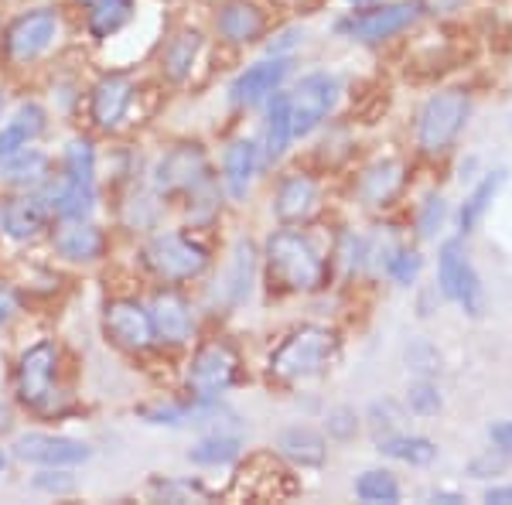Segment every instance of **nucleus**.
<instances>
[{
	"label": "nucleus",
	"instance_id": "obj_1",
	"mask_svg": "<svg viewBox=\"0 0 512 505\" xmlns=\"http://www.w3.org/2000/svg\"><path fill=\"white\" fill-rule=\"evenodd\" d=\"M263 260H267V273L280 291L315 294L328 280L325 253L301 229H277V233H270L267 246H263Z\"/></svg>",
	"mask_w": 512,
	"mask_h": 505
},
{
	"label": "nucleus",
	"instance_id": "obj_2",
	"mask_svg": "<svg viewBox=\"0 0 512 505\" xmlns=\"http://www.w3.org/2000/svg\"><path fill=\"white\" fill-rule=\"evenodd\" d=\"M335 331L321 328V325H304L294 328L291 335L280 338V345L270 352L267 369L274 379L284 383H301V379L321 376L328 369V362L335 359Z\"/></svg>",
	"mask_w": 512,
	"mask_h": 505
},
{
	"label": "nucleus",
	"instance_id": "obj_3",
	"mask_svg": "<svg viewBox=\"0 0 512 505\" xmlns=\"http://www.w3.org/2000/svg\"><path fill=\"white\" fill-rule=\"evenodd\" d=\"M468 113H472V99L465 89H441L420 106L417 113V147L420 154H444L465 130Z\"/></svg>",
	"mask_w": 512,
	"mask_h": 505
},
{
	"label": "nucleus",
	"instance_id": "obj_4",
	"mask_svg": "<svg viewBox=\"0 0 512 505\" xmlns=\"http://www.w3.org/2000/svg\"><path fill=\"white\" fill-rule=\"evenodd\" d=\"M437 287L451 304H458L468 318L485 314V287L478 277L472 256H468L461 239H444L437 250Z\"/></svg>",
	"mask_w": 512,
	"mask_h": 505
},
{
	"label": "nucleus",
	"instance_id": "obj_5",
	"mask_svg": "<svg viewBox=\"0 0 512 505\" xmlns=\"http://www.w3.org/2000/svg\"><path fill=\"white\" fill-rule=\"evenodd\" d=\"M55 372H59V345L55 342H38L18 359V396L28 410L35 413H59L62 410V393L55 386Z\"/></svg>",
	"mask_w": 512,
	"mask_h": 505
},
{
	"label": "nucleus",
	"instance_id": "obj_6",
	"mask_svg": "<svg viewBox=\"0 0 512 505\" xmlns=\"http://www.w3.org/2000/svg\"><path fill=\"white\" fill-rule=\"evenodd\" d=\"M144 263L164 284H185L209 270V250L181 233H158L147 239Z\"/></svg>",
	"mask_w": 512,
	"mask_h": 505
},
{
	"label": "nucleus",
	"instance_id": "obj_7",
	"mask_svg": "<svg viewBox=\"0 0 512 505\" xmlns=\"http://www.w3.org/2000/svg\"><path fill=\"white\" fill-rule=\"evenodd\" d=\"M420 7L417 0H393V4H369L359 11L345 14L342 21H335V35L359 41V45H379L390 41L393 35L407 31L417 21Z\"/></svg>",
	"mask_w": 512,
	"mask_h": 505
},
{
	"label": "nucleus",
	"instance_id": "obj_8",
	"mask_svg": "<svg viewBox=\"0 0 512 505\" xmlns=\"http://www.w3.org/2000/svg\"><path fill=\"white\" fill-rule=\"evenodd\" d=\"M342 82L332 72H308L294 86V93H287V106H291V137L301 140L315 134L321 123L328 120V113L335 110Z\"/></svg>",
	"mask_w": 512,
	"mask_h": 505
},
{
	"label": "nucleus",
	"instance_id": "obj_9",
	"mask_svg": "<svg viewBox=\"0 0 512 505\" xmlns=\"http://www.w3.org/2000/svg\"><path fill=\"white\" fill-rule=\"evenodd\" d=\"M151 185L161 198L164 195H198L212 188L209 157L198 144H178L154 164Z\"/></svg>",
	"mask_w": 512,
	"mask_h": 505
},
{
	"label": "nucleus",
	"instance_id": "obj_10",
	"mask_svg": "<svg viewBox=\"0 0 512 505\" xmlns=\"http://www.w3.org/2000/svg\"><path fill=\"white\" fill-rule=\"evenodd\" d=\"M62 18L55 7H35V11H24L11 21L4 35V55L14 65H31L38 62L48 48L59 41Z\"/></svg>",
	"mask_w": 512,
	"mask_h": 505
},
{
	"label": "nucleus",
	"instance_id": "obj_11",
	"mask_svg": "<svg viewBox=\"0 0 512 505\" xmlns=\"http://www.w3.org/2000/svg\"><path fill=\"white\" fill-rule=\"evenodd\" d=\"M239 376V355L226 342H209L205 349L195 352L188 366V396L192 400H219L229 393Z\"/></svg>",
	"mask_w": 512,
	"mask_h": 505
},
{
	"label": "nucleus",
	"instance_id": "obj_12",
	"mask_svg": "<svg viewBox=\"0 0 512 505\" xmlns=\"http://www.w3.org/2000/svg\"><path fill=\"white\" fill-rule=\"evenodd\" d=\"M11 451L24 465L38 468H76L93 458V444L65 434H45V430H28V434L14 437Z\"/></svg>",
	"mask_w": 512,
	"mask_h": 505
},
{
	"label": "nucleus",
	"instance_id": "obj_13",
	"mask_svg": "<svg viewBox=\"0 0 512 505\" xmlns=\"http://www.w3.org/2000/svg\"><path fill=\"white\" fill-rule=\"evenodd\" d=\"M103 335H106V342H113L123 352L151 349V342H154L151 311H147L140 301H134V297H117V301H106Z\"/></svg>",
	"mask_w": 512,
	"mask_h": 505
},
{
	"label": "nucleus",
	"instance_id": "obj_14",
	"mask_svg": "<svg viewBox=\"0 0 512 505\" xmlns=\"http://www.w3.org/2000/svg\"><path fill=\"white\" fill-rule=\"evenodd\" d=\"M287 76H291V59L287 55H270V59L253 62L250 69L239 72L233 86H229V99L236 106H260L274 93H280Z\"/></svg>",
	"mask_w": 512,
	"mask_h": 505
},
{
	"label": "nucleus",
	"instance_id": "obj_15",
	"mask_svg": "<svg viewBox=\"0 0 512 505\" xmlns=\"http://www.w3.org/2000/svg\"><path fill=\"white\" fill-rule=\"evenodd\" d=\"M52 250L69 263H96L106 253V233L93 219H59L52 229Z\"/></svg>",
	"mask_w": 512,
	"mask_h": 505
},
{
	"label": "nucleus",
	"instance_id": "obj_16",
	"mask_svg": "<svg viewBox=\"0 0 512 505\" xmlns=\"http://www.w3.org/2000/svg\"><path fill=\"white\" fill-rule=\"evenodd\" d=\"M48 219H52V212H48L41 192H18L0 205V229H4V236L14 239V243H31V239H38L45 233Z\"/></svg>",
	"mask_w": 512,
	"mask_h": 505
},
{
	"label": "nucleus",
	"instance_id": "obj_17",
	"mask_svg": "<svg viewBox=\"0 0 512 505\" xmlns=\"http://www.w3.org/2000/svg\"><path fill=\"white\" fill-rule=\"evenodd\" d=\"M134 103V79L123 72H110L89 93V117L99 130H117Z\"/></svg>",
	"mask_w": 512,
	"mask_h": 505
},
{
	"label": "nucleus",
	"instance_id": "obj_18",
	"mask_svg": "<svg viewBox=\"0 0 512 505\" xmlns=\"http://www.w3.org/2000/svg\"><path fill=\"white\" fill-rule=\"evenodd\" d=\"M151 311V325H154V342L164 345H185L195 338V314L192 304L175 291H161L147 304Z\"/></svg>",
	"mask_w": 512,
	"mask_h": 505
},
{
	"label": "nucleus",
	"instance_id": "obj_19",
	"mask_svg": "<svg viewBox=\"0 0 512 505\" xmlns=\"http://www.w3.org/2000/svg\"><path fill=\"white\" fill-rule=\"evenodd\" d=\"M318 209V181L294 171V175L280 178L277 195H274V215L284 226H297V222L311 219V212Z\"/></svg>",
	"mask_w": 512,
	"mask_h": 505
},
{
	"label": "nucleus",
	"instance_id": "obj_20",
	"mask_svg": "<svg viewBox=\"0 0 512 505\" xmlns=\"http://www.w3.org/2000/svg\"><path fill=\"white\" fill-rule=\"evenodd\" d=\"M216 28L229 45H253L267 28V18H263V11L253 0H226L219 7Z\"/></svg>",
	"mask_w": 512,
	"mask_h": 505
},
{
	"label": "nucleus",
	"instance_id": "obj_21",
	"mask_svg": "<svg viewBox=\"0 0 512 505\" xmlns=\"http://www.w3.org/2000/svg\"><path fill=\"white\" fill-rule=\"evenodd\" d=\"M45 127H48V113L41 110L38 103H21L18 113L0 127V161L28 151V147L45 134Z\"/></svg>",
	"mask_w": 512,
	"mask_h": 505
},
{
	"label": "nucleus",
	"instance_id": "obj_22",
	"mask_svg": "<svg viewBox=\"0 0 512 505\" xmlns=\"http://www.w3.org/2000/svg\"><path fill=\"white\" fill-rule=\"evenodd\" d=\"M256 171H260V147L253 140L239 137L222 151V185L233 198H246Z\"/></svg>",
	"mask_w": 512,
	"mask_h": 505
},
{
	"label": "nucleus",
	"instance_id": "obj_23",
	"mask_svg": "<svg viewBox=\"0 0 512 505\" xmlns=\"http://www.w3.org/2000/svg\"><path fill=\"white\" fill-rule=\"evenodd\" d=\"M277 451L284 454L287 461L301 468H321L328 461V441L325 434H318L315 427L308 424H294L284 427L277 434Z\"/></svg>",
	"mask_w": 512,
	"mask_h": 505
},
{
	"label": "nucleus",
	"instance_id": "obj_24",
	"mask_svg": "<svg viewBox=\"0 0 512 505\" xmlns=\"http://www.w3.org/2000/svg\"><path fill=\"white\" fill-rule=\"evenodd\" d=\"M253 277H256V250L253 243L239 239L233 246V260L226 267V277L219 280V297L226 301V308H239L243 301H250Z\"/></svg>",
	"mask_w": 512,
	"mask_h": 505
},
{
	"label": "nucleus",
	"instance_id": "obj_25",
	"mask_svg": "<svg viewBox=\"0 0 512 505\" xmlns=\"http://www.w3.org/2000/svg\"><path fill=\"white\" fill-rule=\"evenodd\" d=\"M48 178H52V161L35 147L0 161V181L7 188H18V192H38Z\"/></svg>",
	"mask_w": 512,
	"mask_h": 505
},
{
	"label": "nucleus",
	"instance_id": "obj_26",
	"mask_svg": "<svg viewBox=\"0 0 512 505\" xmlns=\"http://www.w3.org/2000/svg\"><path fill=\"white\" fill-rule=\"evenodd\" d=\"M291 106H287V93H274L267 106V123H263V144H260V168H270L284 157L287 144H291Z\"/></svg>",
	"mask_w": 512,
	"mask_h": 505
},
{
	"label": "nucleus",
	"instance_id": "obj_27",
	"mask_svg": "<svg viewBox=\"0 0 512 505\" xmlns=\"http://www.w3.org/2000/svg\"><path fill=\"white\" fill-rule=\"evenodd\" d=\"M400 188H403V164L400 161H376L373 168H366L359 178L362 205H373V209L390 205Z\"/></svg>",
	"mask_w": 512,
	"mask_h": 505
},
{
	"label": "nucleus",
	"instance_id": "obj_28",
	"mask_svg": "<svg viewBox=\"0 0 512 505\" xmlns=\"http://www.w3.org/2000/svg\"><path fill=\"white\" fill-rule=\"evenodd\" d=\"M376 451L386 454V458H393V461H403V465H414V468H427L437 461V444L431 441V437L403 434V430L379 437Z\"/></svg>",
	"mask_w": 512,
	"mask_h": 505
},
{
	"label": "nucleus",
	"instance_id": "obj_29",
	"mask_svg": "<svg viewBox=\"0 0 512 505\" xmlns=\"http://www.w3.org/2000/svg\"><path fill=\"white\" fill-rule=\"evenodd\" d=\"M502 185H506V171H489L478 185L468 192V198L461 202V212H458V229L461 233H475L478 226H482V219H485V212L492 209V202H495V195L502 192Z\"/></svg>",
	"mask_w": 512,
	"mask_h": 505
},
{
	"label": "nucleus",
	"instance_id": "obj_30",
	"mask_svg": "<svg viewBox=\"0 0 512 505\" xmlns=\"http://www.w3.org/2000/svg\"><path fill=\"white\" fill-rule=\"evenodd\" d=\"M89 7H93V11H89V18H86V28L96 41L120 35L137 14V0H96V4H89Z\"/></svg>",
	"mask_w": 512,
	"mask_h": 505
},
{
	"label": "nucleus",
	"instance_id": "obj_31",
	"mask_svg": "<svg viewBox=\"0 0 512 505\" xmlns=\"http://www.w3.org/2000/svg\"><path fill=\"white\" fill-rule=\"evenodd\" d=\"M198 52H202V35H198V31H181V35H175L161 52L164 76H168L171 82L188 79V76H192V69H195Z\"/></svg>",
	"mask_w": 512,
	"mask_h": 505
},
{
	"label": "nucleus",
	"instance_id": "obj_32",
	"mask_svg": "<svg viewBox=\"0 0 512 505\" xmlns=\"http://www.w3.org/2000/svg\"><path fill=\"white\" fill-rule=\"evenodd\" d=\"M62 175L76 181L79 188H93L96 192V151L89 137H76L62 154Z\"/></svg>",
	"mask_w": 512,
	"mask_h": 505
},
{
	"label": "nucleus",
	"instance_id": "obj_33",
	"mask_svg": "<svg viewBox=\"0 0 512 505\" xmlns=\"http://www.w3.org/2000/svg\"><path fill=\"white\" fill-rule=\"evenodd\" d=\"M239 451H243V444H239L236 434H209L195 447H188V461L202 468H219V465H233Z\"/></svg>",
	"mask_w": 512,
	"mask_h": 505
},
{
	"label": "nucleus",
	"instance_id": "obj_34",
	"mask_svg": "<svg viewBox=\"0 0 512 505\" xmlns=\"http://www.w3.org/2000/svg\"><path fill=\"white\" fill-rule=\"evenodd\" d=\"M355 495H359L362 502H369V505H396L403 499L400 482H396L393 471H386V468L362 471V475L355 478Z\"/></svg>",
	"mask_w": 512,
	"mask_h": 505
},
{
	"label": "nucleus",
	"instance_id": "obj_35",
	"mask_svg": "<svg viewBox=\"0 0 512 505\" xmlns=\"http://www.w3.org/2000/svg\"><path fill=\"white\" fill-rule=\"evenodd\" d=\"M147 492L158 502H205L209 499V488L195 478H151Z\"/></svg>",
	"mask_w": 512,
	"mask_h": 505
},
{
	"label": "nucleus",
	"instance_id": "obj_36",
	"mask_svg": "<svg viewBox=\"0 0 512 505\" xmlns=\"http://www.w3.org/2000/svg\"><path fill=\"white\" fill-rule=\"evenodd\" d=\"M441 407H444L441 386H437L431 376H420L407 386V410L414 413V417H437Z\"/></svg>",
	"mask_w": 512,
	"mask_h": 505
},
{
	"label": "nucleus",
	"instance_id": "obj_37",
	"mask_svg": "<svg viewBox=\"0 0 512 505\" xmlns=\"http://www.w3.org/2000/svg\"><path fill=\"white\" fill-rule=\"evenodd\" d=\"M420 267H424V260H420L417 250H396V253L386 256V263H383L386 277H390L393 284H400V287L414 284V280L420 277Z\"/></svg>",
	"mask_w": 512,
	"mask_h": 505
},
{
	"label": "nucleus",
	"instance_id": "obj_38",
	"mask_svg": "<svg viewBox=\"0 0 512 505\" xmlns=\"http://www.w3.org/2000/svg\"><path fill=\"white\" fill-rule=\"evenodd\" d=\"M31 488L41 495H55V499H62V495H72L79 488L76 475H72L69 468H41L35 478H31Z\"/></svg>",
	"mask_w": 512,
	"mask_h": 505
},
{
	"label": "nucleus",
	"instance_id": "obj_39",
	"mask_svg": "<svg viewBox=\"0 0 512 505\" xmlns=\"http://www.w3.org/2000/svg\"><path fill=\"white\" fill-rule=\"evenodd\" d=\"M444 219H448V205H444L441 195H431L424 205H420V215H417V233L424 239H434L441 233Z\"/></svg>",
	"mask_w": 512,
	"mask_h": 505
},
{
	"label": "nucleus",
	"instance_id": "obj_40",
	"mask_svg": "<svg viewBox=\"0 0 512 505\" xmlns=\"http://www.w3.org/2000/svg\"><path fill=\"white\" fill-rule=\"evenodd\" d=\"M407 366L417 372V376H434L441 369V355L427 338H417V342L407 345Z\"/></svg>",
	"mask_w": 512,
	"mask_h": 505
},
{
	"label": "nucleus",
	"instance_id": "obj_41",
	"mask_svg": "<svg viewBox=\"0 0 512 505\" xmlns=\"http://www.w3.org/2000/svg\"><path fill=\"white\" fill-rule=\"evenodd\" d=\"M325 430L332 441H352L359 434V413L352 407H332L325 417Z\"/></svg>",
	"mask_w": 512,
	"mask_h": 505
},
{
	"label": "nucleus",
	"instance_id": "obj_42",
	"mask_svg": "<svg viewBox=\"0 0 512 505\" xmlns=\"http://www.w3.org/2000/svg\"><path fill=\"white\" fill-rule=\"evenodd\" d=\"M506 465H509L506 454H502L499 447H492V451H485V454H478V458L468 461L465 471L472 478H482V482H485V478H499L502 471H506Z\"/></svg>",
	"mask_w": 512,
	"mask_h": 505
},
{
	"label": "nucleus",
	"instance_id": "obj_43",
	"mask_svg": "<svg viewBox=\"0 0 512 505\" xmlns=\"http://www.w3.org/2000/svg\"><path fill=\"white\" fill-rule=\"evenodd\" d=\"M369 424H373V434H376V441L379 437H386V434H396V427H400V413H396V407L390 400H383V403H373V410H369Z\"/></svg>",
	"mask_w": 512,
	"mask_h": 505
},
{
	"label": "nucleus",
	"instance_id": "obj_44",
	"mask_svg": "<svg viewBox=\"0 0 512 505\" xmlns=\"http://www.w3.org/2000/svg\"><path fill=\"white\" fill-rule=\"evenodd\" d=\"M489 441L512 461V420H495V424H489Z\"/></svg>",
	"mask_w": 512,
	"mask_h": 505
},
{
	"label": "nucleus",
	"instance_id": "obj_45",
	"mask_svg": "<svg viewBox=\"0 0 512 505\" xmlns=\"http://www.w3.org/2000/svg\"><path fill=\"white\" fill-rule=\"evenodd\" d=\"M14 314H18V297H14V291L7 284H0V328H4Z\"/></svg>",
	"mask_w": 512,
	"mask_h": 505
},
{
	"label": "nucleus",
	"instance_id": "obj_46",
	"mask_svg": "<svg viewBox=\"0 0 512 505\" xmlns=\"http://www.w3.org/2000/svg\"><path fill=\"white\" fill-rule=\"evenodd\" d=\"M465 0H417V7L424 14H454Z\"/></svg>",
	"mask_w": 512,
	"mask_h": 505
},
{
	"label": "nucleus",
	"instance_id": "obj_47",
	"mask_svg": "<svg viewBox=\"0 0 512 505\" xmlns=\"http://www.w3.org/2000/svg\"><path fill=\"white\" fill-rule=\"evenodd\" d=\"M297 41H304V31L301 28L284 31V35H280L277 41H270V55H284L287 45H297Z\"/></svg>",
	"mask_w": 512,
	"mask_h": 505
},
{
	"label": "nucleus",
	"instance_id": "obj_48",
	"mask_svg": "<svg viewBox=\"0 0 512 505\" xmlns=\"http://www.w3.org/2000/svg\"><path fill=\"white\" fill-rule=\"evenodd\" d=\"M485 502L489 505H512V482L489 488V492H485Z\"/></svg>",
	"mask_w": 512,
	"mask_h": 505
},
{
	"label": "nucleus",
	"instance_id": "obj_49",
	"mask_svg": "<svg viewBox=\"0 0 512 505\" xmlns=\"http://www.w3.org/2000/svg\"><path fill=\"white\" fill-rule=\"evenodd\" d=\"M11 427H14V410L7 400H0V434H7Z\"/></svg>",
	"mask_w": 512,
	"mask_h": 505
},
{
	"label": "nucleus",
	"instance_id": "obj_50",
	"mask_svg": "<svg viewBox=\"0 0 512 505\" xmlns=\"http://www.w3.org/2000/svg\"><path fill=\"white\" fill-rule=\"evenodd\" d=\"M431 499H434V502H448V505H454V502H465V499H461V495H454V492H434Z\"/></svg>",
	"mask_w": 512,
	"mask_h": 505
},
{
	"label": "nucleus",
	"instance_id": "obj_51",
	"mask_svg": "<svg viewBox=\"0 0 512 505\" xmlns=\"http://www.w3.org/2000/svg\"><path fill=\"white\" fill-rule=\"evenodd\" d=\"M4 471H7V451L0 447V475H4Z\"/></svg>",
	"mask_w": 512,
	"mask_h": 505
},
{
	"label": "nucleus",
	"instance_id": "obj_52",
	"mask_svg": "<svg viewBox=\"0 0 512 505\" xmlns=\"http://www.w3.org/2000/svg\"><path fill=\"white\" fill-rule=\"evenodd\" d=\"M352 7H369V4H379V0H349Z\"/></svg>",
	"mask_w": 512,
	"mask_h": 505
},
{
	"label": "nucleus",
	"instance_id": "obj_53",
	"mask_svg": "<svg viewBox=\"0 0 512 505\" xmlns=\"http://www.w3.org/2000/svg\"><path fill=\"white\" fill-rule=\"evenodd\" d=\"M0 113H4V89H0Z\"/></svg>",
	"mask_w": 512,
	"mask_h": 505
},
{
	"label": "nucleus",
	"instance_id": "obj_54",
	"mask_svg": "<svg viewBox=\"0 0 512 505\" xmlns=\"http://www.w3.org/2000/svg\"><path fill=\"white\" fill-rule=\"evenodd\" d=\"M82 4H96V0H82Z\"/></svg>",
	"mask_w": 512,
	"mask_h": 505
}]
</instances>
